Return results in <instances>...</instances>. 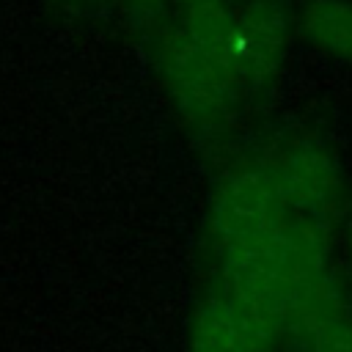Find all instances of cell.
<instances>
[{"label": "cell", "instance_id": "cell-6", "mask_svg": "<svg viewBox=\"0 0 352 352\" xmlns=\"http://www.w3.org/2000/svg\"><path fill=\"white\" fill-rule=\"evenodd\" d=\"M280 330L223 289L209 292L190 322V352H270Z\"/></svg>", "mask_w": 352, "mask_h": 352}, {"label": "cell", "instance_id": "cell-8", "mask_svg": "<svg viewBox=\"0 0 352 352\" xmlns=\"http://www.w3.org/2000/svg\"><path fill=\"white\" fill-rule=\"evenodd\" d=\"M349 250H352V217H349Z\"/></svg>", "mask_w": 352, "mask_h": 352}, {"label": "cell", "instance_id": "cell-5", "mask_svg": "<svg viewBox=\"0 0 352 352\" xmlns=\"http://www.w3.org/2000/svg\"><path fill=\"white\" fill-rule=\"evenodd\" d=\"M292 33V11L286 0H248L236 11V47L242 88L267 91L280 72Z\"/></svg>", "mask_w": 352, "mask_h": 352}, {"label": "cell", "instance_id": "cell-7", "mask_svg": "<svg viewBox=\"0 0 352 352\" xmlns=\"http://www.w3.org/2000/svg\"><path fill=\"white\" fill-rule=\"evenodd\" d=\"M297 25L311 47L352 63V0H305Z\"/></svg>", "mask_w": 352, "mask_h": 352}, {"label": "cell", "instance_id": "cell-4", "mask_svg": "<svg viewBox=\"0 0 352 352\" xmlns=\"http://www.w3.org/2000/svg\"><path fill=\"white\" fill-rule=\"evenodd\" d=\"M289 217V206L267 162H250L228 170L214 187L209 204V231L217 248L267 234Z\"/></svg>", "mask_w": 352, "mask_h": 352}, {"label": "cell", "instance_id": "cell-2", "mask_svg": "<svg viewBox=\"0 0 352 352\" xmlns=\"http://www.w3.org/2000/svg\"><path fill=\"white\" fill-rule=\"evenodd\" d=\"M157 69L184 126L206 143L220 140L234 121L242 88L198 50L182 25L157 38Z\"/></svg>", "mask_w": 352, "mask_h": 352}, {"label": "cell", "instance_id": "cell-1", "mask_svg": "<svg viewBox=\"0 0 352 352\" xmlns=\"http://www.w3.org/2000/svg\"><path fill=\"white\" fill-rule=\"evenodd\" d=\"M327 239L330 228L289 217L267 234L223 245L217 289L283 333L330 275Z\"/></svg>", "mask_w": 352, "mask_h": 352}, {"label": "cell", "instance_id": "cell-3", "mask_svg": "<svg viewBox=\"0 0 352 352\" xmlns=\"http://www.w3.org/2000/svg\"><path fill=\"white\" fill-rule=\"evenodd\" d=\"M278 179L292 217L330 228L344 195V176L336 151L316 135H294L267 162Z\"/></svg>", "mask_w": 352, "mask_h": 352}]
</instances>
